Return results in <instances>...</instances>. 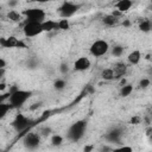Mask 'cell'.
Masks as SVG:
<instances>
[{"label":"cell","instance_id":"18","mask_svg":"<svg viewBox=\"0 0 152 152\" xmlns=\"http://www.w3.org/2000/svg\"><path fill=\"white\" fill-rule=\"evenodd\" d=\"M7 18H8L11 21H13V23H19V21L21 20V18H23V14L19 13V12H17L15 10H11V11L7 13Z\"/></svg>","mask_w":152,"mask_h":152},{"label":"cell","instance_id":"27","mask_svg":"<svg viewBox=\"0 0 152 152\" xmlns=\"http://www.w3.org/2000/svg\"><path fill=\"white\" fill-rule=\"evenodd\" d=\"M113 152H133V148L131 146H119L113 148Z\"/></svg>","mask_w":152,"mask_h":152},{"label":"cell","instance_id":"32","mask_svg":"<svg viewBox=\"0 0 152 152\" xmlns=\"http://www.w3.org/2000/svg\"><path fill=\"white\" fill-rule=\"evenodd\" d=\"M94 148V145H86L83 148V152H91Z\"/></svg>","mask_w":152,"mask_h":152},{"label":"cell","instance_id":"15","mask_svg":"<svg viewBox=\"0 0 152 152\" xmlns=\"http://www.w3.org/2000/svg\"><path fill=\"white\" fill-rule=\"evenodd\" d=\"M141 59V52L139 50H133L132 52H129V55L127 56V61L129 64L132 65H137Z\"/></svg>","mask_w":152,"mask_h":152},{"label":"cell","instance_id":"10","mask_svg":"<svg viewBox=\"0 0 152 152\" xmlns=\"http://www.w3.org/2000/svg\"><path fill=\"white\" fill-rule=\"evenodd\" d=\"M122 131L118 127H114L112 128L110 131H108L104 135V139L107 141H110V142H115V144H119L121 141V138H122Z\"/></svg>","mask_w":152,"mask_h":152},{"label":"cell","instance_id":"28","mask_svg":"<svg viewBox=\"0 0 152 152\" xmlns=\"http://www.w3.org/2000/svg\"><path fill=\"white\" fill-rule=\"evenodd\" d=\"M150 84H151V80H150V78H141V80L139 81V87H140L141 89H146Z\"/></svg>","mask_w":152,"mask_h":152},{"label":"cell","instance_id":"1","mask_svg":"<svg viewBox=\"0 0 152 152\" xmlns=\"http://www.w3.org/2000/svg\"><path fill=\"white\" fill-rule=\"evenodd\" d=\"M86 129H87V121L86 120H77L76 122H74L69 127V129L66 132V139L69 141L76 142L83 138Z\"/></svg>","mask_w":152,"mask_h":152},{"label":"cell","instance_id":"23","mask_svg":"<svg viewBox=\"0 0 152 152\" xmlns=\"http://www.w3.org/2000/svg\"><path fill=\"white\" fill-rule=\"evenodd\" d=\"M65 87H66V82H65V80H63V78H57V80L53 82V88H55L56 90H63Z\"/></svg>","mask_w":152,"mask_h":152},{"label":"cell","instance_id":"34","mask_svg":"<svg viewBox=\"0 0 152 152\" xmlns=\"http://www.w3.org/2000/svg\"><path fill=\"white\" fill-rule=\"evenodd\" d=\"M6 68V61L4 58H0V69H5Z\"/></svg>","mask_w":152,"mask_h":152},{"label":"cell","instance_id":"13","mask_svg":"<svg viewBox=\"0 0 152 152\" xmlns=\"http://www.w3.org/2000/svg\"><path fill=\"white\" fill-rule=\"evenodd\" d=\"M42 27H43L44 32H51V31H55V30H59L58 21H53V20H50V19L42 23Z\"/></svg>","mask_w":152,"mask_h":152},{"label":"cell","instance_id":"22","mask_svg":"<svg viewBox=\"0 0 152 152\" xmlns=\"http://www.w3.org/2000/svg\"><path fill=\"white\" fill-rule=\"evenodd\" d=\"M63 137L62 135H59V134H52L51 135V139H50V141H51V145L52 146H61L62 144H63Z\"/></svg>","mask_w":152,"mask_h":152},{"label":"cell","instance_id":"9","mask_svg":"<svg viewBox=\"0 0 152 152\" xmlns=\"http://www.w3.org/2000/svg\"><path fill=\"white\" fill-rule=\"evenodd\" d=\"M0 45L2 48H20V49L27 48V45L23 40H20L14 36H10L7 38H0Z\"/></svg>","mask_w":152,"mask_h":152},{"label":"cell","instance_id":"21","mask_svg":"<svg viewBox=\"0 0 152 152\" xmlns=\"http://www.w3.org/2000/svg\"><path fill=\"white\" fill-rule=\"evenodd\" d=\"M11 109H13V108H12V106H11L10 103L0 102V118H1V119L5 118L6 114H7V112H10Z\"/></svg>","mask_w":152,"mask_h":152},{"label":"cell","instance_id":"31","mask_svg":"<svg viewBox=\"0 0 152 152\" xmlns=\"http://www.w3.org/2000/svg\"><path fill=\"white\" fill-rule=\"evenodd\" d=\"M100 152H113V148L107 146V145H103L101 148H100Z\"/></svg>","mask_w":152,"mask_h":152},{"label":"cell","instance_id":"4","mask_svg":"<svg viewBox=\"0 0 152 152\" xmlns=\"http://www.w3.org/2000/svg\"><path fill=\"white\" fill-rule=\"evenodd\" d=\"M80 10V5L71 1H63L58 7L57 12L62 19H69Z\"/></svg>","mask_w":152,"mask_h":152},{"label":"cell","instance_id":"17","mask_svg":"<svg viewBox=\"0 0 152 152\" xmlns=\"http://www.w3.org/2000/svg\"><path fill=\"white\" fill-rule=\"evenodd\" d=\"M139 30L141 32H150L152 30V21L150 19H142L139 24Z\"/></svg>","mask_w":152,"mask_h":152},{"label":"cell","instance_id":"20","mask_svg":"<svg viewBox=\"0 0 152 152\" xmlns=\"http://www.w3.org/2000/svg\"><path fill=\"white\" fill-rule=\"evenodd\" d=\"M132 91H133V86L129 84V83H127L126 86L121 87V89H120V96L127 97V96H129L132 94Z\"/></svg>","mask_w":152,"mask_h":152},{"label":"cell","instance_id":"14","mask_svg":"<svg viewBox=\"0 0 152 152\" xmlns=\"http://www.w3.org/2000/svg\"><path fill=\"white\" fill-rule=\"evenodd\" d=\"M132 5H133V2L131 0H120L114 6H115V8L118 11H120L121 13H124V12H127L132 7Z\"/></svg>","mask_w":152,"mask_h":152},{"label":"cell","instance_id":"6","mask_svg":"<svg viewBox=\"0 0 152 152\" xmlns=\"http://www.w3.org/2000/svg\"><path fill=\"white\" fill-rule=\"evenodd\" d=\"M23 32L27 38L31 37H36L38 34H40L43 31L42 24L40 23H32V21H26L24 27H23Z\"/></svg>","mask_w":152,"mask_h":152},{"label":"cell","instance_id":"19","mask_svg":"<svg viewBox=\"0 0 152 152\" xmlns=\"http://www.w3.org/2000/svg\"><path fill=\"white\" fill-rule=\"evenodd\" d=\"M101 77L104 80V81H112L115 78V75H114V70L112 68H107V69H103L102 72H101Z\"/></svg>","mask_w":152,"mask_h":152},{"label":"cell","instance_id":"3","mask_svg":"<svg viewBox=\"0 0 152 152\" xmlns=\"http://www.w3.org/2000/svg\"><path fill=\"white\" fill-rule=\"evenodd\" d=\"M21 14L26 18V21H32V23H44L45 21V11L38 7L33 8H27L21 12Z\"/></svg>","mask_w":152,"mask_h":152},{"label":"cell","instance_id":"35","mask_svg":"<svg viewBox=\"0 0 152 152\" xmlns=\"http://www.w3.org/2000/svg\"><path fill=\"white\" fill-rule=\"evenodd\" d=\"M126 84H127L126 78H124V77H122V78H120V86H121V87H124V86H126Z\"/></svg>","mask_w":152,"mask_h":152},{"label":"cell","instance_id":"2","mask_svg":"<svg viewBox=\"0 0 152 152\" xmlns=\"http://www.w3.org/2000/svg\"><path fill=\"white\" fill-rule=\"evenodd\" d=\"M32 95L31 90H23V89H18L14 93L11 94L10 99H8V103L12 106V108H20Z\"/></svg>","mask_w":152,"mask_h":152},{"label":"cell","instance_id":"25","mask_svg":"<svg viewBox=\"0 0 152 152\" xmlns=\"http://www.w3.org/2000/svg\"><path fill=\"white\" fill-rule=\"evenodd\" d=\"M58 26H59V30H63V31H66L70 28V23H69V19H61L58 21Z\"/></svg>","mask_w":152,"mask_h":152},{"label":"cell","instance_id":"40","mask_svg":"<svg viewBox=\"0 0 152 152\" xmlns=\"http://www.w3.org/2000/svg\"><path fill=\"white\" fill-rule=\"evenodd\" d=\"M151 76H152V75H151Z\"/></svg>","mask_w":152,"mask_h":152},{"label":"cell","instance_id":"26","mask_svg":"<svg viewBox=\"0 0 152 152\" xmlns=\"http://www.w3.org/2000/svg\"><path fill=\"white\" fill-rule=\"evenodd\" d=\"M51 133H52V129H51V127H48V126H44V127H42V128L39 129L40 137H44V138L51 135Z\"/></svg>","mask_w":152,"mask_h":152},{"label":"cell","instance_id":"24","mask_svg":"<svg viewBox=\"0 0 152 152\" xmlns=\"http://www.w3.org/2000/svg\"><path fill=\"white\" fill-rule=\"evenodd\" d=\"M124 46L122 45H114L112 48V55L115 56V57H120L122 53H124Z\"/></svg>","mask_w":152,"mask_h":152},{"label":"cell","instance_id":"8","mask_svg":"<svg viewBox=\"0 0 152 152\" xmlns=\"http://www.w3.org/2000/svg\"><path fill=\"white\" fill-rule=\"evenodd\" d=\"M30 124H31V120L27 116H25L24 114H17L11 125L17 132H24L30 126Z\"/></svg>","mask_w":152,"mask_h":152},{"label":"cell","instance_id":"39","mask_svg":"<svg viewBox=\"0 0 152 152\" xmlns=\"http://www.w3.org/2000/svg\"><path fill=\"white\" fill-rule=\"evenodd\" d=\"M150 116H151V119H152V113H151V114H150Z\"/></svg>","mask_w":152,"mask_h":152},{"label":"cell","instance_id":"12","mask_svg":"<svg viewBox=\"0 0 152 152\" xmlns=\"http://www.w3.org/2000/svg\"><path fill=\"white\" fill-rule=\"evenodd\" d=\"M113 70H114L115 78H122L126 75V72H127V64L124 63V62H118L114 65Z\"/></svg>","mask_w":152,"mask_h":152},{"label":"cell","instance_id":"36","mask_svg":"<svg viewBox=\"0 0 152 152\" xmlns=\"http://www.w3.org/2000/svg\"><path fill=\"white\" fill-rule=\"evenodd\" d=\"M122 25H124V26H126V27H128V26L131 25V23H129V20H127V19H126V20H124Z\"/></svg>","mask_w":152,"mask_h":152},{"label":"cell","instance_id":"11","mask_svg":"<svg viewBox=\"0 0 152 152\" xmlns=\"http://www.w3.org/2000/svg\"><path fill=\"white\" fill-rule=\"evenodd\" d=\"M90 68V61L88 57H78L74 63L75 71H86Z\"/></svg>","mask_w":152,"mask_h":152},{"label":"cell","instance_id":"7","mask_svg":"<svg viewBox=\"0 0 152 152\" xmlns=\"http://www.w3.org/2000/svg\"><path fill=\"white\" fill-rule=\"evenodd\" d=\"M24 146L28 150H36L39 145H40V134L39 133H34V132H30L24 137Z\"/></svg>","mask_w":152,"mask_h":152},{"label":"cell","instance_id":"30","mask_svg":"<svg viewBox=\"0 0 152 152\" xmlns=\"http://www.w3.org/2000/svg\"><path fill=\"white\" fill-rule=\"evenodd\" d=\"M141 122V118L140 116H133L132 119H131V124L132 125H138V124H140Z\"/></svg>","mask_w":152,"mask_h":152},{"label":"cell","instance_id":"38","mask_svg":"<svg viewBox=\"0 0 152 152\" xmlns=\"http://www.w3.org/2000/svg\"><path fill=\"white\" fill-rule=\"evenodd\" d=\"M8 5L13 7V6H15V5H17V1H10V2H8Z\"/></svg>","mask_w":152,"mask_h":152},{"label":"cell","instance_id":"5","mask_svg":"<svg viewBox=\"0 0 152 152\" xmlns=\"http://www.w3.org/2000/svg\"><path fill=\"white\" fill-rule=\"evenodd\" d=\"M108 50H109V44L103 39L95 40L89 48V52L94 57H101V56L106 55L108 52Z\"/></svg>","mask_w":152,"mask_h":152},{"label":"cell","instance_id":"33","mask_svg":"<svg viewBox=\"0 0 152 152\" xmlns=\"http://www.w3.org/2000/svg\"><path fill=\"white\" fill-rule=\"evenodd\" d=\"M110 14H112V15H114V17H116V18H120L122 13H121L120 11H118V10H114V11H113Z\"/></svg>","mask_w":152,"mask_h":152},{"label":"cell","instance_id":"37","mask_svg":"<svg viewBox=\"0 0 152 152\" xmlns=\"http://www.w3.org/2000/svg\"><path fill=\"white\" fill-rule=\"evenodd\" d=\"M5 88H6V84H5V82H1V83H0V90L2 91Z\"/></svg>","mask_w":152,"mask_h":152},{"label":"cell","instance_id":"29","mask_svg":"<svg viewBox=\"0 0 152 152\" xmlns=\"http://www.w3.org/2000/svg\"><path fill=\"white\" fill-rule=\"evenodd\" d=\"M59 71H61L63 75L68 74V72H69V65H68V63L62 62V63L59 64Z\"/></svg>","mask_w":152,"mask_h":152},{"label":"cell","instance_id":"16","mask_svg":"<svg viewBox=\"0 0 152 152\" xmlns=\"http://www.w3.org/2000/svg\"><path fill=\"white\" fill-rule=\"evenodd\" d=\"M118 21H119V18H116V17H114L112 14H107L102 19V23L104 25H107V26H114V25L118 24Z\"/></svg>","mask_w":152,"mask_h":152}]
</instances>
